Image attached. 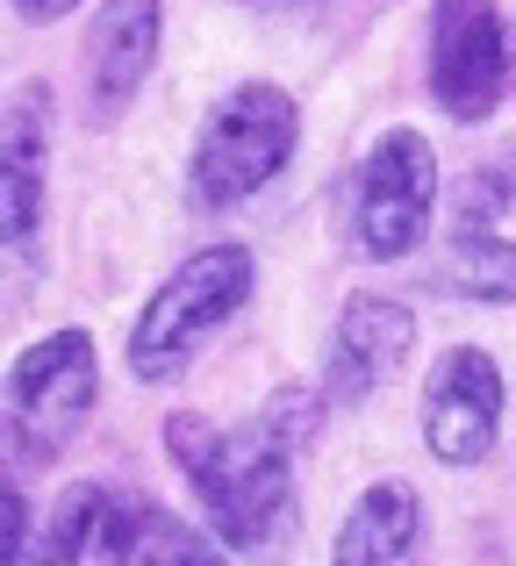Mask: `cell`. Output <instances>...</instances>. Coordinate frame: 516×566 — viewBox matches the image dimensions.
I'll list each match as a JSON object with an SVG mask.
<instances>
[{"instance_id": "obj_1", "label": "cell", "mask_w": 516, "mask_h": 566, "mask_svg": "<svg viewBox=\"0 0 516 566\" xmlns=\"http://www.w3.org/2000/svg\"><path fill=\"white\" fill-rule=\"evenodd\" d=\"M323 387H273L259 416L209 423V416H166V452L194 488V510L230 553H280L294 531V459L323 430Z\"/></svg>"}, {"instance_id": "obj_2", "label": "cell", "mask_w": 516, "mask_h": 566, "mask_svg": "<svg viewBox=\"0 0 516 566\" xmlns=\"http://www.w3.org/2000/svg\"><path fill=\"white\" fill-rule=\"evenodd\" d=\"M252 287H259V259L244 244H201L194 259H180L166 273V287H151V302L129 323V374L144 387L180 380L201 359V345L244 316Z\"/></svg>"}, {"instance_id": "obj_3", "label": "cell", "mask_w": 516, "mask_h": 566, "mask_svg": "<svg viewBox=\"0 0 516 566\" xmlns=\"http://www.w3.org/2000/svg\"><path fill=\"white\" fill-rule=\"evenodd\" d=\"M294 144H302V108H294L287 86H273V80L230 86L209 108V123H201V137H194V158H187V193H194V208L223 216V208L265 193L287 172Z\"/></svg>"}, {"instance_id": "obj_4", "label": "cell", "mask_w": 516, "mask_h": 566, "mask_svg": "<svg viewBox=\"0 0 516 566\" xmlns=\"http://www.w3.org/2000/svg\"><path fill=\"white\" fill-rule=\"evenodd\" d=\"M101 401V359L86 331H51L8 366L0 387V452L14 467H51Z\"/></svg>"}, {"instance_id": "obj_5", "label": "cell", "mask_w": 516, "mask_h": 566, "mask_svg": "<svg viewBox=\"0 0 516 566\" xmlns=\"http://www.w3.org/2000/svg\"><path fill=\"white\" fill-rule=\"evenodd\" d=\"M438 208V151L423 129H388L345 180V244L373 265H394L423 244Z\"/></svg>"}, {"instance_id": "obj_6", "label": "cell", "mask_w": 516, "mask_h": 566, "mask_svg": "<svg viewBox=\"0 0 516 566\" xmlns=\"http://www.w3.org/2000/svg\"><path fill=\"white\" fill-rule=\"evenodd\" d=\"M516 94V22L503 0H431V101L452 123H488Z\"/></svg>"}, {"instance_id": "obj_7", "label": "cell", "mask_w": 516, "mask_h": 566, "mask_svg": "<svg viewBox=\"0 0 516 566\" xmlns=\"http://www.w3.org/2000/svg\"><path fill=\"white\" fill-rule=\"evenodd\" d=\"M503 366L481 345H452L423 374V444L438 467H481L503 438Z\"/></svg>"}, {"instance_id": "obj_8", "label": "cell", "mask_w": 516, "mask_h": 566, "mask_svg": "<svg viewBox=\"0 0 516 566\" xmlns=\"http://www.w3.org/2000/svg\"><path fill=\"white\" fill-rule=\"evenodd\" d=\"M166 43V8L158 0H101L86 22V123L108 129L144 94Z\"/></svg>"}, {"instance_id": "obj_9", "label": "cell", "mask_w": 516, "mask_h": 566, "mask_svg": "<svg viewBox=\"0 0 516 566\" xmlns=\"http://www.w3.org/2000/svg\"><path fill=\"white\" fill-rule=\"evenodd\" d=\"M51 193V86L29 80L0 115V251H29Z\"/></svg>"}, {"instance_id": "obj_10", "label": "cell", "mask_w": 516, "mask_h": 566, "mask_svg": "<svg viewBox=\"0 0 516 566\" xmlns=\"http://www.w3.org/2000/svg\"><path fill=\"white\" fill-rule=\"evenodd\" d=\"M409 345H417V316L388 294H351L345 316L330 331V374H323V395L330 401H359L373 387H388L409 366Z\"/></svg>"}, {"instance_id": "obj_11", "label": "cell", "mask_w": 516, "mask_h": 566, "mask_svg": "<svg viewBox=\"0 0 516 566\" xmlns=\"http://www.w3.org/2000/svg\"><path fill=\"white\" fill-rule=\"evenodd\" d=\"M330 566H423V495L409 481H373L337 524Z\"/></svg>"}, {"instance_id": "obj_12", "label": "cell", "mask_w": 516, "mask_h": 566, "mask_svg": "<svg viewBox=\"0 0 516 566\" xmlns=\"http://www.w3.org/2000/svg\"><path fill=\"white\" fill-rule=\"evenodd\" d=\"M129 524H137V495L72 481L51 510L43 553H51V566H129Z\"/></svg>"}, {"instance_id": "obj_13", "label": "cell", "mask_w": 516, "mask_h": 566, "mask_svg": "<svg viewBox=\"0 0 516 566\" xmlns=\"http://www.w3.org/2000/svg\"><path fill=\"white\" fill-rule=\"evenodd\" d=\"M438 287L466 302H516V244L495 230H452L438 259Z\"/></svg>"}, {"instance_id": "obj_14", "label": "cell", "mask_w": 516, "mask_h": 566, "mask_svg": "<svg viewBox=\"0 0 516 566\" xmlns=\"http://www.w3.org/2000/svg\"><path fill=\"white\" fill-rule=\"evenodd\" d=\"M129 566H230L223 538L209 524H187L180 510L137 495V524H129Z\"/></svg>"}, {"instance_id": "obj_15", "label": "cell", "mask_w": 516, "mask_h": 566, "mask_svg": "<svg viewBox=\"0 0 516 566\" xmlns=\"http://www.w3.org/2000/svg\"><path fill=\"white\" fill-rule=\"evenodd\" d=\"M503 208H516V151L474 166V180H466V193H460V230H488Z\"/></svg>"}, {"instance_id": "obj_16", "label": "cell", "mask_w": 516, "mask_h": 566, "mask_svg": "<svg viewBox=\"0 0 516 566\" xmlns=\"http://www.w3.org/2000/svg\"><path fill=\"white\" fill-rule=\"evenodd\" d=\"M36 510H29V495L0 473V566H29L36 559Z\"/></svg>"}, {"instance_id": "obj_17", "label": "cell", "mask_w": 516, "mask_h": 566, "mask_svg": "<svg viewBox=\"0 0 516 566\" xmlns=\"http://www.w3.org/2000/svg\"><path fill=\"white\" fill-rule=\"evenodd\" d=\"M8 8L22 14V22H36V29H43V22H65V14L80 8V0H8Z\"/></svg>"}]
</instances>
